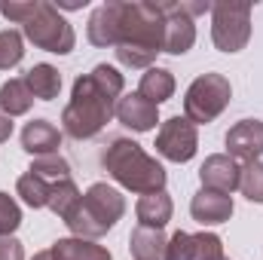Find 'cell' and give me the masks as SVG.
Returning <instances> with one entry per match:
<instances>
[{
  "instance_id": "cell-21",
  "label": "cell",
  "mask_w": 263,
  "mask_h": 260,
  "mask_svg": "<svg viewBox=\"0 0 263 260\" xmlns=\"http://www.w3.org/2000/svg\"><path fill=\"white\" fill-rule=\"evenodd\" d=\"M18 196L31 205V208H49V196H52V184H46L43 178H37L34 172H25L15 184Z\"/></svg>"
},
{
  "instance_id": "cell-10",
  "label": "cell",
  "mask_w": 263,
  "mask_h": 260,
  "mask_svg": "<svg viewBox=\"0 0 263 260\" xmlns=\"http://www.w3.org/2000/svg\"><path fill=\"white\" fill-rule=\"evenodd\" d=\"M227 156L245 162H257L263 156V123L260 120H239L227 132Z\"/></svg>"
},
{
  "instance_id": "cell-9",
  "label": "cell",
  "mask_w": 263,
  "mask_h": 260,
  "mask_svg": "<svg viewBox=\"0 0 263 260\" xmlns=\"http://www.w3.org/2000/svg\"><path fill=\"white\" fill-rule=\"evenodd\" d=\"M165 15V46L162 52L168 55H184L196 43V28L193 18L184 12V3H159Z\"/></svg>"
},
{
  "instance_id": "cell-20",
  "label": "cell",
  "mask_w": 263,
  "mask_h": 260,
  "mask_svg": "<svg viewBox=\"0 0 263 260\" xmlns=\"http://www.w3.org/2000/svg\"><path fill=\"white\" fill-rule=\"evenodd\" d=\"M25 83H28V89L34 92V98H40V101H52V98H59L62 73H59L52 65H34L28 73H25Z\"/></svg>"
},
{
  "instance_id": "cell-26",
  "label": "cell",
  "mask_w": 263,
  "mask_h": 260,
  "mask_svg": "<svg viewBox=\"0 0 263 260\" xmlns=\"http://www.w3.org/2000/svg\"><path fill=\"white\" fill-rule=\"evenodd\" d=\"M162 260H196V239L190 233H175L165 242Z\"/></svg>"
},
{
  "instance_id": "cell-18",
  "label": "cell",
  "mask_w": 263,
  "mask_h": 260,
  "mask_svg": "<svg viewBox=\"0 0 263 260\" xmlns=\"http://www.w3.org/2000/svg\"><path fill=\"white\" fill-rule=\"evenodd\" d=\"M52 260H114L107 248L92 245L89 239H59L52 248Z\"/></svg>"
},
{
  "instance_id": "cell-22",
  "label": "cell",
  "mask_w": 263,
  "mask_h": 260,
  "mask_svg": "<svg viewBox=\"0 0 263 260\" xmlns=\"http://www.w3.org/2000/svg\"><path fill=\"white\" fill-rule=\"evenodd\" d=\"M28 172H34L37 178H43V181L52 184V187L62 184V181H70V165H67V159H62L59 153H52V156H37Z\"/></svg>"
},
{
  "instance_id": "cell-8",
  "label": "cell",
  "mask_w": 263,
  "mask_h": 260,
  "mask_svg": "<svg viewBox=\"0 0 263 260\" xmlns=\"http://www.w3.org/2000/svg\"><path fill=\"white\" fill-rule=\"evenodd\" d=\"M199 135L196 126L187 117H172L162 123V129L156 135V153L172 159V162H190L196 156Z\"/></svg>"
},
{
  "instance_id": "cell-30",
  "label": "cell",
  "mask_w": 263,
  "mask_h": 260,
  "mask_svg": "<svg viewBox=\"0 0 263 260\" xmlns=\"http://www.w3.org/2000/svg\"><path fill=\"white\" fill-rule=\"evenodd\" d=\"M9 135H12V120L0 110V144H3V141H9Z\"/></svg>"
},
{
  "instance_id": "cell-5",
  "label": "cell",
  "mask_w": 263,
  "mask_h": 260,
  "mask_svg": "<svg viewBox=\"0 0 263 260\" xmlns=\"http://www.w3.org/2000/svg\"><path fill=\"white\" fill-rule=\"evenodd\" d=\"M123 214H126V199L120 190L107 184H92L86 196H80V202L67 211L65 224L77 239H98L107 230H114V224Z\"/></svg>"
},
{
  "instance_id": "cell-25",
  "label": "cell",
  "mask_w": 263,
  "mask_h": 260,
  "mask_svg": "<svg viewBox=\"0 0 263 260\" xmlns=\"http://www.w3.org/2000/svg\"><path fill=\"white\" fill-rule=\"evenodd\" d=\"M80 202V190H77V184H73V178L70 181H62V184H55L52 187V196H49V208L65 220L67 217V211L73 208Z\"/></svg>"
},
{
  "instance_id": "cell-28",
  "label": "cell",
  "mask_w": 263,
  "mask_h": 260,
  "mask_svg": "<svg viewBox=\"0 0 263 260\" xmlns=\"http://www.w3.org/2000/svg\"><path fill=\"white\" fill-rule=\"evenodd\" d=\"M22 224V211L9 193H0V236H12V230Z\"/></svg>"
},
{
  "instance_id": "cell-27",
  "label": "cell",
  "mask_w": 263,
  "mask_h": 260,
  "mask_svg": "<svg viewBox=\"0 0 263 260\" xmlns=\"http://www.w3.org/2000/svg\"><path fill=\"white\" fill-rule=\"evenodd\" d=\"M196 260H230L223 254V242L214 233H196Z\"/></svg>"
},
{
  "instance_id": "cell-3",
  "label": "cell",
  "mask_w": 263,
  "mask_h": 260,
  "mask_svg": "<svg viewBox=\"0 0 263 260\" xmlns=\"http://www.w3.org/2000/svg\"><path fill=\"white\" fill-rule=\"evenodd\" d=\"M0 12L9 18V22H18L25 37L37 46V49H46V52H59L67 55L73 49V28L67 25V18L59 12V6L52 3H43V0H28V3H18V0H6L0 3Z\"/></svg>"
},
{
  "instance_id": "cell-12",
  "label": "cell",
  "mask_w": 263,
  "mask_h": 260,
  "mask_svg": "<svg viewBox=\"0 0 263 260\" xmlns=\"http://www.w3.org/2000/svg\"><path fill=\"white\" fill-rule=\"evenodd\" d=\"M190 214L193 220H199L202 227H214V224H223L233 217V199L227 193H217V190H199L190 202Z\"/></svg>"
},
{
  "instance_id": "cell-29",
  "label": "cell",
  "mask_w": 263,
  "mask_h": 260,
  "mask_svg": "<svg viewBox=\"0 0 263 260\" xmlns=\"http://www.w3.org/2000/svg\"><path fill=\"white\" fill-rule=\"evenodd\" d=\"M0 260H25V248L12 236H0Z\"/></svg>"
},
{
  "instance_id": "cell-7",
  "label": "cell",
  "mask_w": 263,
  "mask_h": 260,
  "mask_svg": "<svg viewBox=\"0 0 263 260\" xmlns=\"http://www.w3.org/2000/svg\"><path fill=\"white\" fill-rule=\"evenodd\" d=\"M211 40L220 52H239L251 40V6L248 3H214L211 6Z\"/></svg>"
},
{
  "instance_id": "cell-6",
  "label": "cell",
  "mask_w": 263,
  "mask_h": 260,
  "mask_svg": "<svg viewBox=\"0 0 263 260\" xmlns=\"http://www.w3.org/2000/svg\"><path fill=\"white\" fill-rule=\"evenodd\" d=\"M233 98V86L227 77L220 73H202L190 83L187 89V98H184V114L187 120L196 126V123H211L223 114V107L230 104Z\"/></svg>"
},
{
  "instance_id": "cell-16",
  "label": "cell",
  "mask_w": 263,
  "mask_h": 260,
  "mask_svg": "<svg viewBox=\"0 0 263 260\" xmlns=\"http://www.w3.org/2000/svg\"><path fill=\"white\" fill-rule=\"evenodd\" d=\"M165 236L162 230H150V227H135L129 236V248L135 260H162L165 254Z\"/></svg>"
},
{
  "instance_id": "cell-2",
  "label": "cell",
  "mask_w": 263,
  "mask_h": 260,
  "mask_svg": "<svg viewBox=\"0 0 263 260\" xmlns=\"http://www.w3.org/2000/svg\"><path fill=\"white\" fill-rule=\"evenodd\" d=\"M120 95H123V73L114 65H98L92 73H83L73 83L70 104L62 114L65 132L77 141L95 138L117 114Z\"/></svg>"
},
{
  "instance_id": "cell-11",
  "label": "cell",
  "mask_w": 263,
  "mask_h": 260,
  "mask_svg": "<svg viewBox=\"0 0 263 260\" xmlns=\"http://www.w3.org/2000/svg\"><path fill=\"white\" fill-rule=\"evenodd\" d=\"M199 178H202L205 190H217V193L230 196L233 190H239V162L227 153H214L202 162Z\"/></svg>"
},
{
  "instance_id": "cell-31",
  "label": "cell",
  "mask_w": 263,
  "mask_h": 260,
  "mask_svg": "<svg viewBox=\"0 0 263 260\" xmlns=\"http://www.w3.org/2000/svg\"><path fill=\"white\" fill-rule=\"evenodd\" d=\"M34 260H52V251H40V254H34Z\"/></svg>"
},
{
  "instance_id": "cell-23",
  "label": "cell",
  "mask_w": 263,
  "mask_h": 260,
  "mask_svg": "<svg viewBox=\"0 0 263 260\" xmlns=\"http://www.w3.org/2000/svg\"><path fill=\"white\" fill-rule=\"evenodd\" d=\"M239 190L248 202H263V162L239 165Z\"/></svg>"
},
{
  "instance_id": "cell-15",
  "label": "cell",
  "mask_w": 263,
  "mask_h": 260,
  "mask_svg": "<svg viewBox=\"0 0 263 260\" xmlns=\"http://www.w3.org/2000/svg\"><path fill=\"white\" fill-rule=\"evenodd\" d=\"M172 211H175V205H172V196L165 193V190L141 196V199H138V208H135V214H138V227L162 230V227L172 220Z\"/></svg>"
},
{
  "instance_id": "cell-13",
  "label": "cell",
  "mask_w": 263,
  "mask_h": 260,
  "mask_svg": "<svg viewBox=\"0 0 263 260\" xmlns=\"http://www.w3.org/2000/svg\"><path fill=\"white\" fill-rule=\"evenodd\" d=\"M117 120L132 132H150L159 123V114H156V104H150L144 95H123L117 101Z\"/></svg>"
},
{
  "instance_id": "cell-19",
  "label": "cell",
  "mask_w": 263,
  "mask_h": 260,
  "mask_svg": "<svg viewBox=\"0 0 263 260\" xmlns=\"http://www.w3.org/2000/svg\"><path fill=\"white\" fill-rule=\"evenodd\" d=\"M31 104H34V92L28 89L25 80H6V83L0 86V110H3L9 120L28 114Z\"/></svg>"
},
{
  "instance_id": "cell-4",
  "label": "cell",
  "mask_w": 263,
  "mask_h": 260,
  "mask_svg": "<svg viewBox=\"0 0 263 260\" xmlns=\"http://www.w3.org/2000/svg\"><path fill=\"white\" fill-rule=\"evenodd\" d=\"M101 165L117 184H123L132 193L147 196L165 190V169L129 138H114L110 147L101 153Z\"/></svg>"
},
{
  "instance_id": "cell-14",
  "label": "cell",
  "mask_w": 263,
  "mask_h": 260,
  "mask_svg": "<svg viewBox=\"0 0 263 260\" xmlns=\"http://www.w3.org/2000/svg\"><path fill=\"white\" fill-rule=\"evenodd\" d=\"M22 147L31 156H52L62 147V132L55 129L49 120H31L22 129Z\"/></svg>"
},
{
  "instance_id": "cell-24",
  "label": "cell",
  "mask_w": 263,
  "mask_h": 260,
  "mask_svg": "<svg viewBox=\"0 0 263 260\" xmlns=\"http://www.w3.org/2000/svg\"><path fill=\"white\" fill-rule=\"evenodd\" d=\"M25 59V43L18 31H0V70H9Z\"/></svg>"
},
{
  "instance_id": "cell-17",
  "label": "cell",
  "mask_w": 263,
  "mask_h": 260,
  "mask_svg": "<svg viewBox=\"0 0 263 260\" xmlns=\"http://www.w3.org/2000/svg\"><path fill=\"white\" fill-rule=\"evenodd\" d=\"M138 95H144L150 104H162L175 95V77L172 70H162V67H147V73L141 77V86H138Z\"/></svg>"
},
{
  "instance_id": "cell-1",
  "label": "cell",
  "mask_w": 263,
  "mask_h": 260,
  "mask_svg": "<svg viewBox=\"0 0 263 260\" xmlns=\"http://www.w3.org/2000/svg\"><path fill=\"white\" fill-rule=\"evenodd\" d=\"M89 40L95 46H114L126 67H150L165 46L162 6L110 0L89 15Z\"/></svg>"
}]
</instances>
